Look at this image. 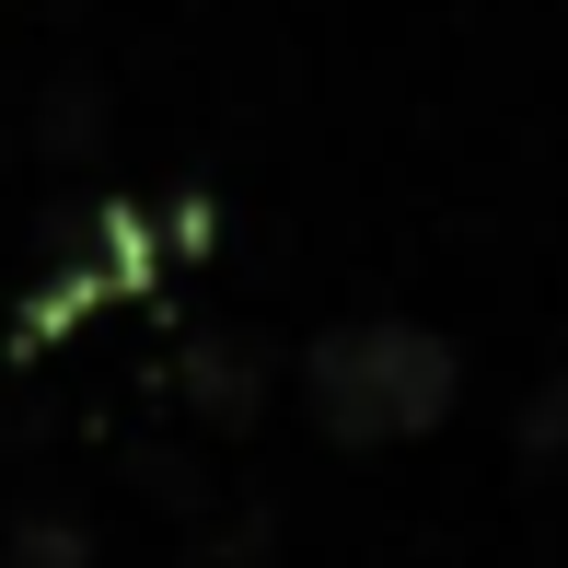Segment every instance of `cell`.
I'll list each match as a JSON object with an SVG mask.
<instances>
[{
    "instance_id": "6da1fadb",
    "label": "cell",
    "mask_w": 568,
    "mask_h": 568,
    "mask_svg": "<svg viewBox=\"0 0 568 568\" xmlns=\"http://www.w3.org/2000/svg\"><path fill=\"white\" fill-rule=\"evenodd\" d=\"M291 395H302V418L337 453H406V442H429V429H453L464 348L442 325H418V314H348V325H325V337L302 348Z\"/></svg>"
},
{
    "instance_id": "7a4b0ae2",
    "label": "cell",
    "mask_w": 568,
    "mask_h": 568,
    "mask_svg": "<svg viewBox=\"0 0 568 568\" xmlns=\"http://www.w3.org/2000/svg\"><path fill=\"white\" fill-rule=\"evenodd\" d=\"M0 568H105L82 510H12L0 523Z\"/></svg>"
},
{
    "instance_id": "3957f363",
    "label": "cell",
    "mask_w": 568,
    "mask_h": 568,
    "mask_svg": "<svg viewBox=\"0 0 568 568\" xmlns=\"http://www.w3.org/2000/svg\"><path fill=\"white\" fill-rule=\"evenodd\" d=\"M523 453H568V359L523 395Z\"/></svg>"
}]
</instances>
